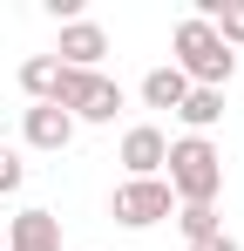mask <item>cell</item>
<instances>
[{
    "mask_svg": "<svg viewBox=\"0 0 244 251\" xmlns=\"http://www.w3.org/2000/svg\"><path fill=\"white\" fill-rule=\"evenodd\" d=\"M170 197H183V204H217V190H224V156H217V143L210 136H183V143H170Z\"/></svg>",
    "mask_w": 244,
    "mask_h": 251,
    "instance_id": "1",
    "label": "cell"
},
{
    "mask_svg": "<svg viewBox=\"0 0 244 251\" xmlns=\"http://www.w3.org/2000/svg\"><path fill=\"white\" fill-rule=\"evenodd\" d=\"M170 68H176L190 88H224V82H231V68H238V54L217 41V27H210V21L190 14V21L176 27V61H170Z\"/></svg>",
    "mask_w": 244,
    "mask_h": 251,
    "instance_id": "2",
    "label": "cell"
},
{
    "mask_svg": "<svg viewBox=\"0 0 244 251\" xmlns=\"http://www.w3.org/2000/svg\"><path fill=\"white\" fill-rule=\"evenodd\" d=\"M54 109H68L75 123H116L122 88L109 82V75H95V68H61V95H54Z\"/></svg>",
    "mask_w": 244,
    "mask_h": 251,
    "instance_id": "3",
    "label": "cell"
},
{
    "mask_svg": "<svg viewBox=\"0 0 244 251\" xmlns=\"http://www.w3.org/2000/svg\"><path fill=\"white\" fill-rule=\"evenodd\" d=\"M170 204H176V197H170V183H163V176H129V183L116 190V224L149 231V224L170 217Z\"/></svg>",
    "mask_w": 244,
    "mask_h": 251,
    "instance_id": "4",
    "label": "cell"
},
{
    "mask_svg": "<svg viewBox=\"0 0 244 251\" xmlns=\"http://www.w3.org/2000/svg\"><path fill=\"white\" fill-rule=\"evenodd\" d=\"M102 54H109V34H102L95 21H68V27H61V48H54L61 68H95Z\"/></svg>",
    "mask_w": 244,
    "mask_h": 251,
    "instance_id": "5",
    "label": "cell"
},
{
    "mask_svg": "<svg viewBox=\"0 0 244 251\" xmlns=\"http://www.w3.org/2000/svg\"><path fill=\"white\" fill-rule=\"evenodd\" d=\"M163 156H170V136H163V129L136 123L129 136H122V163H129V176H156Z\"/></svg>",
    "mask_w": 244,
    "mask_h": 251,
    "instance_id": "6",
    "label": "cell"
},
{
    "mask_svg": "<svg viewBox=\"0 0 244 251\" xmlns=\"http://www.w3.org/2000/svg\"><path fill=\"white\" fill-rule=\"evenodd\" d=\"M7 251H61V217L54 210H21L14 231H7Z\"/></svg>",
    "mask_w": 244,
    "mask_h": 251,
    "instance_id": "7",
    "label": "cell"
},
{
    "mask_svg": "<svg viewBox=\"0 0 244 251\" xmlns=\"http://www.w3.org/2000/svg\"><path fill=\"white\" fill-rule=\"evenodd\" d=\"M21 129H27V143H34V150H68V143H75V116H68V109H54V102H34Z\"/></svg>",
    "mask_w": 244,
    "mask_h": 251,
    "instance_id": "8",
    "label": "cell"
},
{
    "mask_svg": "<svg viewBox=\"0 0 244 251\" xmlns=\"http://www.w3.org/2000/svg\"><path fill=\"white\" fill-rule=\"evenodd\" d=\"M197 21H210L224 48H244V0H203Z\"/></svg>",
    "mask_w": 244,
    "mask_h": 251,
    "instance_id": "9",
    "label": "cell"
},
{
    "mask_svg": "<svg viewBox=\"0 0 244 251\" xmlns=\"http://www.w3.org/2000/svg\"><path fill=\"white\" fill-rule=\"evenodd\" d=\"M21 88H27L34 102H54V95H61V61H54V54H34V61H21Z\"/></svg>",
    "mask_w": 244,
    "mask_h": 251,
    "instance_id": "10",
    "label": "cell"
},
{
    "mask_svg": "<svg viewBox=\"0 0 244 251\" xmlns=\"http://www.w3.org/2000/svg\"><path fill=\"white\" fill-rule=\"evenodd\" d=\"M183 95H190V82H183L176 68H149V75H143V102H149V109H183Z\"/></svg>",
    "mask_w": 244,
    "mask_h": 251,
    "instance_id": "11",
    "label": "cell"
},
{
    "mask_svg": "<svg viewBox=\"0 0 244 251\" xmlns=\"http://www.w3.org/2000/svg\"><path fill=\"white\" fill-rule=\"evenodd\" d=\"M176 116H183V123H190V136H203V129L217 123V116H224V88H190V95H183V109H176Z\"/></svg>",
    "mask_w": 244,
    "mask_h": 251,
    "instance_id": "12",
    "label": "cell"
},
{
    "mask_svg": "<svg viewBox=\"0 0 244 251\" xmlns=\"http://www.w3.org/2000/svg\"><path fill=\"white\" fill-rule=\"evenodd\" d=\"M176 224H183V238L190 245H203V238H217L224 224H217V204H183L176 210Z\"/></svg>",
    "mask_w": 244,
    "mask_h": 251,
    "instance_id": "13",
    "label": "cell"
},
{
    "mask_svg": "<svg viewBox=\"0 0 244 251\" xmlns=\"http://www.w3.org/2000/svg\"><path fill=\"white\" fill-rule=\"evenodd\" d=\"M21 176H27L21 150H7V143H0V190H21Z\"/></svg>",
    "mask_w": 244,
    "mask_h": 251,
    "instance_id": "14",
    "label": "cell"
},
{
    "mask_svg": "<svg viewBox=\"0 0 244 251\" xmlns=\"http://www.w3.org/2000/svg\"><path fill=\"white\" fill-rule=\"evenodd\" d=\"M190 251H238V245H231V238L217 231V238H203V245H190Z\"/></svg>",
    "mask_w": 244,
    "mask_h": 251,
    "instance_id": "15",
    "label": "cell"
}]
</instances>
